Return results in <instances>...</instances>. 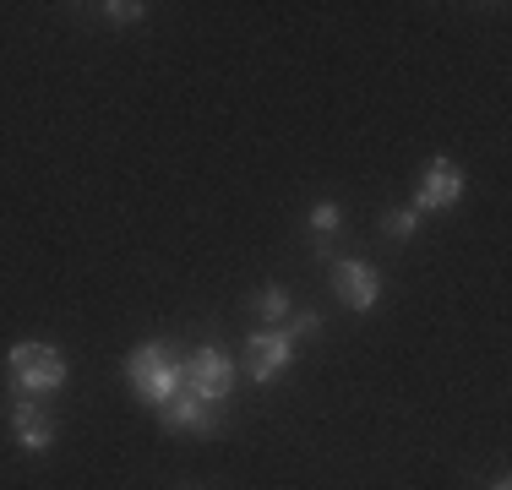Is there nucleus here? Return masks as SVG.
<instances>
[{"label": "nucleus", "mask_w": 512, "mask_h": 490, "mask_svg": "<svg viewBox=\"0 0 512 490\" xmlns=\"http://www.w3.org/2000/svg\"><path fill=\"white\" fill-rule=\"evenodd\" d=\"M126 382H131V392H137L142 403L164 409V403L186 387V360L175 354V343L148 338V343H137V349L126 354Z\"/></svg>", "instance_id": "f257e3e1"}, {"label": "nucleus", "mask_w": 512, "mask_h": 490, "mask_svg": "<svg viewBox=\"0 0 512 490\" xmlns=\"http://www.w3.org/2000/svg\"><path fill=\"white\" fill-rule=\"evenodd\" d=\"M6 371H11V392H22V398H50V392L66 387V354L55 343L22 338V343H11Z\"/></svg>", "instance_id": "f03ea898"}, {"label": "nucleus", "mask_w": 512, "mask_h": 490, "mask_svg": "<svg viewBox=\"0 0 512 490\" xmlns=\"http://www.w3.org/2000/svg\"><path fill=\"white\" fill-rule=\"evenodd\" d=\"M186 392L218 409V403L235 392V360H229L218 343H202V349H191V354H186Z\"/></svg>", "instance_id": "7ed1b4c3"}, {"label": "nucleus", "mask_w": 512, "mask_h": 490, "mask_svg": "<svg viewBox=\"0 0 512 490\" xmlns=\"http://www.w3.org/2000/svg\"><path fill=\"white\" fill-rule=\"evenodd\" d=\"M289 365H295V338H289L284 327H262V333L246 338V371H251L256 387L278 382Z\"/></svg>", "instance_id": "20e7f679"}, {"label": "nucleus", "mask_w": 512, "mask_h": 490, "mask_svg": "<svg viewBox=\"0 0 512 490\" xmlns=\"http://www.w3.org/2000/svg\"><path fill=\"white\" fill-rule=\"evenodd\" d=\"M463 202V169L453 158H431L420 169V186H414V213H442V207Z\"/></svg>", "instance_id": "39448f33"}, {"label": "nucleus", "mask_w": 512, "mask_h": 490, "mask_svg": "<svg viewBox=\"0 0 512 490\" xmlns=\"http://www.w3.org/2000/svg\"><path fill=\"white\" fill-rule=\"evenodd\" d=\"M333 294L349 311H371V305L382 300V278H376L371 262H338L333 267Z\"/></svg>", "instance_id": "423d86ee"}, {"label": "nucleus", "mask_w": 512, "mask_h": 490, "mask_svg": "<svg viewBox=\"0 0 512 490\" xmlns=\"http://www.w3.org/2000/svg\"><path fill=\"white\" fill-rule=\"evenodd\" d=\"M11 431H17V447L22 452H50L55 447V425L39 414V398L11 392Z\"/></svg>", "instance_id": "0eeeda50"}, {"label": "nucleus", "mask_w": 512, "mask_h": 490, "mask_svg": "<svg viewBox=\"0 0 512 490\" xmlns=\"http://www.w3.org/2000/svg\"><path fill=\"white\" fill-rule=\"evenodd\" d=\"M158 420L169 425V431H191V436H207V431H218V414H213V403H202V398H191L186 387L175 392V398L158 409Z\"/></svg>", "instance_id": "6e6552de"}, {"label": "nucleus", "mask_w": 512, "mask_h": 490, "mask_svg": "<svg viewBox=\"0 0 512 490\" xmlns=\"http://www.w3.org/2000/svg\"><path fill=\"white\" fill-rule=\"evenodd\" d=\"M306 224L327 240V235H338V224H344V207H338V202H316L311 213H306Z\"/></svg>", "instance_id": "1a4fd4ad"}, {"label": "nucleus", "mask_w": 512, "mask_h": 490, "mask_svg": "<svg viewBox=\"0 0 512 490\" xmlns=\"http://www.w3.org/2000/svg\"><path fill=\"white\" fill-rule=\"evenodd\" d=\"M256 311L267 316V322H278V316H289L295 305H289V289H278V284H267L262 294H256Z\"/></svg>", "instance_id": "9d476101"}, {"label": "nucleus", "mask_w": 512, "mask_h": 490, "mask_svg": "<svg viewBox=\"0 0 512 490\" xmlns=\"http://www.w3.org/2000/svg\"><path fill=\"white\" fill-rule=\"evenodd\" d=\"M382 229H387L393 240H414V229H420V213H414V207H398V213L382 218Z\"/></svg>", "instance_id": "9b49d317"}, {"label": "nucleus", "mask_w": 512, "mask_h": 490, "mask_svg": "<svg viewBox=\"0 0 512 490\" xmlns=\"http://www.w3.org/2000/svg\"><path fill=\"white\" fill-rule=\"evenodd\" d=\"M109 22H120V28H126V22H142L148 17V6H142V0H109V6H99Z\"/></svg>", "instance_id": "f8f14e48"}, {"label": "nucleus", "mask_w": 512, "mask_h": 490, "mask_svg": "<svg viewBox=\"0 0 512 490\" xmlns=\"http://www.w3.org/2000/svg\"><path fill=\"white\" fill-rule=\"evenodd\" d=\"M289 316H295V322L284 327L289 338H316V333H322V316H316V311H289Z\"/></svg>", "instance_id": "ddd939ff"}, {"label": "nucleus", "mask_w": 512, "mask_h": 490, "mask_svg": "<svg viewBox=\"0 0 512 490\" xmlns=\"http://www.w3.org/2000/svg\"><path fill=\"white\" fill-rule=\"evenodd\" d=\"M491 490H512V480H507V474H502V480H496V485H491Z\"/></svg>", "instance_id": "4468645a"}]
</instances>
